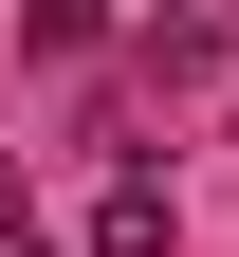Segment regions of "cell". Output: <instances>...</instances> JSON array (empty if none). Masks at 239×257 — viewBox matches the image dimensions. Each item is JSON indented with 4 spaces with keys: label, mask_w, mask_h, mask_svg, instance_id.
Returning a JSON list of instances; mask_svg holds the SVG:
<instances>
[{
    "label": "cell",
    "mask_w": 239,
    "mask_h": 257,
    "mask_svg": "<svg viewBox=\"0 0 239 257\" xmlns=\"http://www.w3.org/2000/svg\"><path fill=\"white\" fill-rule=\"evenodd\" d=\"M111 37V0H37V55H92Z\"/></svg>",
    "instance_id": "obj_2"
},
{
    "label": "cell",
    "mask_w": 239,
    "mask_h": 257,
    "mask_svg": "<svg viewBox=\"0 0 239 257\" xmlns=\"http://www.w3.org/2000/svg\"><path fill=\"white\" fill-rule=\"evenodd\" d=\"M92 257H166V184H111L92 202Z\"/></svg>",
    "instance_id": "obj_1"
}]
</instances>
